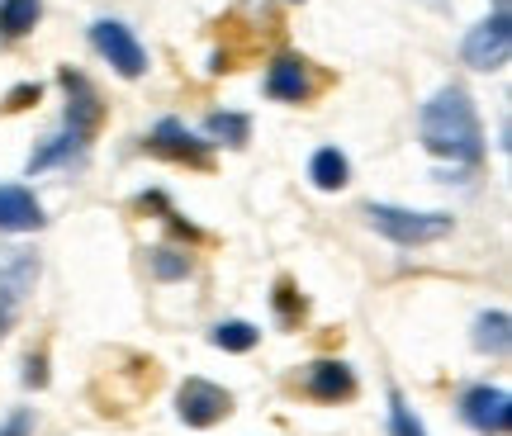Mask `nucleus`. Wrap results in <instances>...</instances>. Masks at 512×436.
<instances>
[{
  "mask_svg": "<svg viewBox=\"0 0 512 436\" xmlns=\"http://www.w3.org/2000/svg\"><path fill=\"white\" fill-rule=\"evenodd\" d=\"M418 133H422V147L451 162L446 176H470L479 171L484 162V124H479V109H475V95L465 86H441L418 114Z\"/></svg>",
  "mask_w": 512,
  "mask_h": 436,
  "instance_id": "f257e3e1",
  "label": "nucleus"
},
{
  "mask_svg": "<svg viewBox=\"0 0 512 436\" xmlns=\"http://www.w3.org/2000/svg\"><path fill=\"white\" fill-rule=\"evenodd\" d=\"M366 223L394 247H432L456 228V218L441 209H403V204H366Z\"/></svg>",
  "mask_w": 512,
  "mask_h": 436,
  "instance_id": "f03ea898",
  "label": "nucleus"
},
{
  "mask_svg": "<svg viewBox=\"0 0 512 436\" xmlns=\"http://www.w3.org/2000/svg\"><path fill=\"white\" fill-rule=\"evenodd\" d=\"M34 285H38V256L29 247L5 242L0 247V342L19 323V309H24V299H29Z\"/></svg>",
  "mask_w": 512,
  "mask_h": 436,
  "instance_id": "7ed1b4c3",
  "label": "nucleus"
},
{
  "mask_svg": "<svg viewBox=\"0 0 512 436\" xmlns=\"http://www.w3.org/2000/svg\"><path fill=\"white\" fill-rule=\"evenodd\" d=\"M57 81H62V91H67L62 128H67L72 138H81V143H91L95 133L105 128V95L95 91V81L86 72H76V67H62Z\"/></svg>",
  "mask_w": 512,
  "mask_h": 436,
  "instance_id": "20e7f679",
  "label": "nucleus"
},
{
  "mask_svg": "<svg viewBox=\"0 0 512 436\" xmlns=\"http://www.w3.org/2000/svg\"><path fill=\"white\" fill-rule=\"evenodd\" d=\"M323 86H328V76H318V67L299 53H280L266 67V81H261V91L280 105H309L323 95Z\"/></svg>",
  "mask_w": 512,
  "mask_h": 436,
  "instance_id": "39448f33",
  "label": "nucleus"
},
{
  "mask_svg": "<svg viewBox=\"0 0 512 436\" xmlns=\"http://www.w3.org/2000/svg\"><path fill=\"white\" fill-rule=\"evenodd\" d=\"M460 57H465V67H475V72H498V67H508L512 57V19L508 10H494V15H484L465 34L460 43Z\"/></svg>",
  "mask_w": 512,
  "mask_h": 436,
  "instance_id": "423d86ee",
  "label": "nucleus"
},
{
  "mask_svg": "<svg viewBox=\"0 0 512 436\" xmlns=\"http://www.w3.org/2000/svg\"><path fill=\"white\" fill-rule=\"evenodd\" d=\"M91 48L105 57L124 81H138V76L147 72V48L138 43V34L128 29L124 19H95L91 24Z\"/></svg>",
  "mask_w": 512,
  "mask_h": 436,
  "instance_id": "0eeeda50",
  "label": "nucleus"
},
{
  "mask_svg": "<svg viewBox=\"0 0 512 436\" xmlns=\"http://www.w3.org/2000/svg\"><path fill=\"white\" fill-rule=\"evenodd\" d=\"M460 422L479 436H508L512 432V394L498 384H470L460 394Z\"/></svg>",
  "mask_w": 512,
  "mask_h": 436,
  "instance_id": "6e6552de",
  "label": "nucleus"
},
{
  "mask_svg": "<svg viewBox=\"0 0 512 436\" xmlns=\"http://www.w3.org/2000/svg\"><path fill=\"white\" fill-rule=\"evenodd\" d=\"M143 147L152 152V157L195 166V171H209V166H214V143H209V138H200V133H190L181 119H162V124L143 138Z\"/></svg>",
  "mask_w": 512,
  "mask_h": 436,
  "instance_id": "1a4fd4ad",
  "label": "nucleus"
},
{
  "mask_svg": "<svg viewBox=\"0 0 512 436\" xmlns=\"http://www.w3.org/2000/svg\"><path fill=\"white\" fill-rule=\"evenodd\" d=\"M233 413V394L214 380H200V375H190V380L176 389V418L185 427H219L223 418Z\"/></svg>",
  "mask_w": 512,
  "mask_h": 436,
  "instance_id": "9d476101",
  "label": "nucleus"
},
{
  "mask_svg": "<svg viewBox=\"0 0 512 436\" xmlns=\"http://www.w3.org/2000/svg\"><path fill=\"white\" fill-rule=\"evenodd\" d=\"M304 394L313 403H347L356 399V370L347 361H313L304 370Z\"/></svg>",
  "mask_w": 512,
  "mask_h": 436,
  "instance_id": "9b49d317",
  "label": "nucleus"
},
{
  "mask_svg": "<svg viewBox=\"0 0 512 436\" xmlns=\"http://www.w3.org/2000/svg\"><path fill=\"white\" fill-rule=\"evenodd\" d=\"M48 218L29 185H0V233H38Z\"/></svg>",
  "mask_w": 512,
  "mask_h": 436,
  "instance_id": "f8f14e48",
  "label": "nucleus"
},
{
  "mask_svg": "<svg viewBox=\"0 0 512 436\" xmlns=\"http://www.w3.org/2000/svg\"><path fill=\"white\" fill-rule=\"evenodd\" d=\"M86 147H91V143H81V138H72V133L62 128V133L43 138V143L29 152L24 171H29V176H43V171H62V166H76L81 157H86Z\"/></svg>",
  "mask_w": 512,
  "mask_h": 436,
  "instance_id": "ddd939ff",
  "label": "nucleus"
},
{
  "mask_svg": "<svg viewBox=\"0 0 512 436\" xmlns=\"http://www.w3.org/2000/svg\"><path fill=\"white\" fill-rule=\"evenodd\" d=\"M204 138L214 147H247L252 143V114H238V109H214L204 119Z\"/></svg>",
  "mask_w": 512,
  "mask_h": 436,
  "instance_id": "4468645a",
  "label": "nucleus"
},
{
  "mask_svg": "<svg viewBox=\"0 0 512 436\" xmlns=\"http://www.w3.org/2000/svg\"><path fill=\"white\" fill-rule=\"evenodd\" d=\"M512 346V323L503 309H489L475 318V351H484V356H508Z\"/></svg>",
  "mask_w": 512,
  "mask_h": 436,
  "instance_id": "2eb2a0df",
  "label": "nucleus"
},
{
  "mask_svg": "<svg viewBox=\"0 0 512 436\" xmlns=\"http://www.w3.org/2000/svg\"><path fill=\"white\" fill-rule=\"evenodd\" d=\"M309 181L318 185V190H342V185L351 181V162L347 152H337V147H318L309 162Z\"/></svg>",
  "mask_w": 512,
  "mask_h": 436,
  "instance_id": "dca6fc26",
  "label": "nucleus"
},
{
  "mask_svg": "<svg viewBox=\"0 0 512 436\" xmlns=\"http://www.w3.org/2000/svg\"><path fill=\"white\" fill-rule=\"evenodd\" d=\"M43 0H0V38H24L38 29Z\"/></svg>",
  "mask_w": 512,
  "mask_h": 436,
  "instance_id": "f3484780",
  "label": "nucleus"
},
{
  "mask_svg": "<svg viewBox=\"0 0 512 436\" xmlns=\"http://www.w3.org/2000/svg\"><path fill=\"white\" fill-rule=\"evenodd\" d=\"M209 342L219 346V351H233V356H242V351H252V346L261 342V327L247 323V318H228V323H214V327H209Z\"/></svg>",
  "mask_w": 512,
  "mask_h": 436,
  "instance_id": "a211bd4d",
  "label": "nucleus"
},
{
  "mask_svg": "<svg viewBox=\"0 0 512 436\" xmlns=\"http://www.w3.org/2000/svg\"><path fill=\"white\" fill-rule=\"evenodd\" d=\"M147 271L157 275L162 285H171V280H185V275H190V256H185L181 247H152V252H147Z\"/></svg>",
  "mask_w": 512,
  "mask_h": 436,
  "instance_id": "6ab92c4d",
  "label": "nucleus"
},
{
  "mask_svg": "<svg viewBox=\"0 0 512 436\" xmlns=\"http://www.w3.org/2000/svg\"><path fill=\"white\" fill-rule=\"evenodd\" d=\"M389 436H427V427H422V418L403 403V394L394 389L389 394Z\"/></svg>",
  "mask_w": 512,
  "mask_h": 436,
  "instance_id": "aec40b11",
  "label": "nucleus"
},
{
  "mask_svg": "<svg viewBox=\"0 0 512 436\" xmlns=\"http://www.w3.org/2000/svg\"><path fill=\"white\" fill-rule=\"evenodd\" d=\"M271 304H275V318H280V323H285V327H294V323H299V318H304V294L294 290L290 280H280V285H275Z\"/></svg>",
  "mask_w": 512,
  "mask_h": 436,
  "instance_id": "412c9836",
  "label": "nucleus"
},
{
  "mask_svg": "<svg viewBox=\"0 0 512 436\" xmlns=\"http://www.w3.org/2000/svg\"><path fill=\"white\" fill-rule=\"evenodd\" d=\"M0 436H34V413H29V408H15L10 418L0 422Z\"/></svg>",
  "mask_w": 512,
  "mask_h": 436,
  "instance_id": "4be33fe9",
  "label": "nucleus"
},
{
  "mask_svg": "<svg viewBox=\"0 0 512 436\" xmlns=\"http://www.w3.org/2000/svg\"><path fill=\"white\" fill-rule=\"evenodd\" d=\"M38 95H43V86L38 81H29V86H15V91L5 95V109L15 114V109H29V105H38Z\"/></svg>",
  "mask_w": 512,
  "mask_h": 436,
  "instance_id": "5701e85b",
  "label": "nucleus"
},
{
  "mask_svg": "<svg viewBox=\"0 0 512 436\" xmlns=\"http://www.w3.org/2000/svg\"><path fill=\"white\" fill-rule=\"evenodd\" d=\"M24 384H29V389H43V384H48V356H43V351H34V356L24 361Z\"/></svg>",
  "mask_w": 512,
  "mask_h": 436,
  "instance_id": "b1692460",
  "label": "nucleus"
}]
</instances>
